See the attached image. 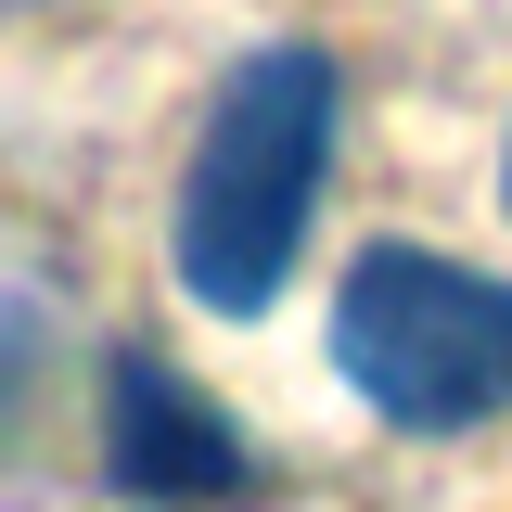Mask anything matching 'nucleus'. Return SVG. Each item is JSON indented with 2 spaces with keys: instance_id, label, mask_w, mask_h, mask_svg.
Masks as SVG:
<instances>
[{
  "instance_id": "obj_1",
  "label": "nucleus",
  "mask_w": 512,
  "mask_h": 512,
  "mask_svg": "<svg viewBox=\"0 0 512 512\" xmlns=\"http://www.w3.org/2000/svg\"><path fill=\"white\" fill-rule=\"evenodd\" d=\"M333 103H346V77L308 39H269L218 77L205 141L180 167V231H167L192 308L256 320L282 295V269L308 244V205H320V167H333Z\"/></svg>"
},
{
  "instance_id": "obj_2",
  "label": "nucleus",
  "mask_w": 512,
  "mask_h": 512,
  "mask_svg": "<svg viewBox=\"0 0 512 512\" xmlns=\"http://www.w3.org/2000/svg\"><path fill=\"white\" fill-rule=\"evenodd\" d=\"M333 372L397 436H474L512 410V282L436 244H372L333 282Z\"/></svg>"
},
{
  "instance_id": "obj_3",
  "label": "nucleus",
  "mask_w": 512,
  "mask_h": 512,
  "mask_svg": "<svg viewBox=\"0 0 512 512\" xmlns=\"http://www.w3.org/2000/svg\"><path fill=\"white\" fill-rule=\"evenodd\" d=\"M103 487L141 512H231L256 487V448L231 436V410L205 384H180L167 359L128 346L103 372Z\"/></svg>"
},
{
  "instance_id": "obj_4",
  "label": "nucleus",
  "mask_w": 512,
  "mask_h": 512,
  "mask_svg": "<svg viewBox=\"0 0 512 512\" xmlns=\"http://www.w3.org/2000/svg\"><path fill=\"white\" fill-rule=\"evenodd\" d=\"M500 180H512V154H500Z\"/></svg>"
}]
</instances>
